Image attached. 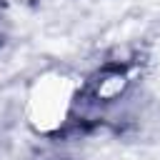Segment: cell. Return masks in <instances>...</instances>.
Listing matches in <instances>:
<instances>
[{
	"instance_id": "obj_1",
	"label": "cell",
	"mask_w": 160,
	"mask_h": 160,
	"mask_svg": "<svg viewBox=\"0 0 160 160\" xmlns=\"http://www.w3.org/2000/svg\"><path fill=\"white\" fill-rule=\"evenodd\" d=\"M78 92V82L65 75V72H45L40 75L30 90H28V102H25V115L30 125L38 132H52L58 130L72 108Z\"/></svg>"
}]
</instances>
